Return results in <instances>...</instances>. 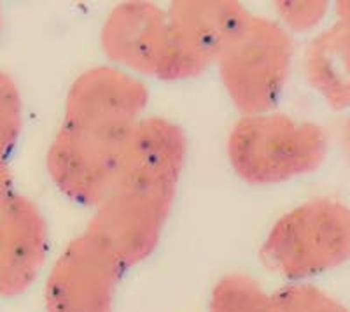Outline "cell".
<instances>
[{
    "instance_id": "cell-1",
    "label": "cell",
    "mask_w": 350,
    "mask_h": 312,
    "mask_svg": "<svg viewBox=\"0 0 350 312\" xmlns=\"http://www.w3.org/2000/svg\"><path fill=\"white\" fill-rule=\"evenodd\" d=\"M148 102V86L116 67L88 68L72 83L46 158L62 195L79 205L102 202Z\"/></svg>"
},
{
    "instance_id": "cell-16",
    "label": "cell",
    "mask_w": 350,
    "mask_h": 312,
    "mask_svg": "<svg viewBox=\"0 0 350 312\" xmlns=\"http://www.w3.org/2000/svg\"><path fill=\"white\" fill-rule=\"evenodd\" d=\"M336 12H338V23L350 32V0H342L336 4Z\"/></svg>"
},
{
    "instance_id": "cell-9",
    "label": "cell",
    "mask_w": 350,
    "mask_h": 312,
    "mask_svg": "<svg viewBox=\"0 0 350 312\" xmlns=\"http://www.w3.org/2000/svg\"><path fill=\"white\" fill-rule=\"evenodd\" d=\"M48 223L36 202L16 195L0 220V296L23 295L48 258Z\"/></svg>"
},
{
    "instance_id": "cell-15",
    "label": "cell",
    "mask_w": 350,
    "mask_h": 312,
    "mask_svg": "<svg viewBox=\"0 0 350 312\" xmlns=\"http://www.w3.org/2000/svg\"><path fill=\"white\" fill-rule=\"evenodd\" d=\"M14 177L8 164H0V220L5 216L8 209L14 200Z\"/></svg>"
},
{
    "instance_id": "cell-12",
    "label": "cell",
    "mask_w": 350,
    "mask_h": 312,
    "mask_svg": "<svg viewBox=\"0 0 350 312\" xmlns=\"http://www.w3.org/2000/svg\"><path fill=\"white\" fill-rule=\"evenodd\" d=\"M267 312H350L345 305L314 285H289L271 293Z\"/></svg>"
},
{
    "instance_id": "cell-11",
    "label": "cell",
    "mask_w": 350,
    "mask_h": 312,
    "mask_svg": "<svg viewBox=\"0 0 350 312\" xmlns=\"http://www.w3.org/2000/svg\"><path fill=\"white\" fill-rule=\"evenodd\" d=\"M268 295L254 277L228 274L217 281L208 302V312H267Z\"/></svg>"
},
{
    "instance_id": "cell-6",
    "label": "cell",
    "mask_w": 350,
    "mask_h": 312,
    "mask_svg": "<svg viewBox=\"0 0 350 312\" xmlns=\"http://www.w3.org/2000/svg\"><path fill=\"white\" fill-rule=\"evenodd\" d=\"M124 272L120 261L84 232L53 263L44 286L46 311L112 312Z\"/></svg>"
},
{
    "instance_id": "cell-3",
    "label": "cell",
    "mask_w": 350,
    "mask_h": 312,
    "mask_svg": "<svg viewBox=\"0 0 350 312\" xmlns=\"http://www.w3.org/2000/svg\"><path fill=\"white\" fill-rule=\"evenodd\" d=\"M327 156V137L319 125L265 112L242 116L228 137V158L251 186H271L317 170Z\"/></svg>"
},
{
    "instance_id": "cell-8",
    "label": "cell",
    "mask_w": 350,
    "mask_h": 312,
    "mask_svg": "<svg viewBox=\"0 0 350 312\" xmlns=\"http://www.w3.org/2000/svg\"><path fill=\"white\" fill-rule=\"evenodd\" d=\"M167 14L177 58V81L202 76L251 18L233 0H177Z\"/></svg>"
},
{
    "instance_id": "cell-14",
    "label": "cell",
    "mask_w": 350,
    "mask_h": 312,
    "mask_svg": "<svg viewBox=\"0 0 350 312\" xmlns=\"http://www.w3.org/2000/svg\"><path fill=\"white\" fill-rule=\"evenodd\" d=\"M280 20L296 32H305L317 27L327 14L329 2L326 0H282L275 2Z\"/></svg>"
},
{
    "instance_id": "cell-17",
    "label": "cell",
    "mask_w": 350,
    "mask_h": 312,
    "mask_svg": "<svg viewBox=\"0 0 350 312\" xmlns=\"http://www.w3.org/2000/svg\"><path fill=\"white\" fill-rule=\"evenodd\" d=\"M343 148H345L347 155L350 158V120L347 121L345 129H343Z\"/></svg>"
},
{
    "instance_id": "cell-18",
    "label": "cell",
    "mask_w": 350,
    "mask_h": 312,
    "mask_svg": "<svg viewBox=\"0 0 350 312\" xmlns=\"http://www.w3.org/2000/svg\"><path fill=\"white\" fill-rule=\"evenodd\" d=\"M0 32H2V16H0Z\"/></svg>"
},
{
    "instance_id": "cell-10",
    "label": "cell",
    "mask_w": 350,
    "mask_h": 312,
    "mask_svg": "<svg viewBox=\"0 0 350 312\" xmlns=\"http://www.w3.org/2000/svg\"><path fill=\"white\" fill-rule=\"evenodd\" d=\"M305 73L331 109L350 107V32L342 23L312 40L305 55Z\"/></svg>"
},
{
    "instance_id": "cell-7",
    "label": "cell",
    "mask_w": 350,
    "mask_h": 312,
    "mask_svg": "<svg viewBox=\"0 0 350 312\" xmlns=\"http://www.w3.org/2000/svg\"><path fill=\"white\" fill-rule=\"evenodd\" d=\"M100 42L109 60L121 67L161 81H177L168 14L152 2L116 5L105 20Z\"/></svg>"
},
{
    "instance_id": "cell-4",
    "label": "cell",
    "mask_w": 350,
    "mask_h": 312,
    "mask_svg": "<svg viewBox=\"0 0 350 312\" xmlns=\"http://www.w3.org/2000/svg\"><path fill=\"white\" fill-rule=\"evenodd\" d=\"M259 260L293 281L342 267L350 260V209L334 198H314L286 212L261 244Z\"/></svg>"
},
{
    "instance_id": "cell-2",
    "label": "cell",
    "mask_w": 350,
    "mask_h": 312,
    "mask_svg": "<svg viewBox=\"0 0 350 312\" xmlns=\"http://www.w3.org/2000/svg\"><path fill=\"white\" fill-rule=\"evenodd\" d=\"M187 156L183 129L159 116L142 118L111 188L96 205L86 233L124 270L148 260L174 207Z\"/></svg>"
},
{
    "instance_id": "cell-13",
    "label": "cell",
    "mask_w": 350,
    "mask_h": 312,
    "mask_svg": "<svg viewBox=\"0 0 350 312\" xmlns=\"http://www.w3.org/2000/svg\"><path fill=\"white\" fill-rule=\"evenodd\" d=\"M23 129V102L20 90L9 74L0 70V164H5L16 148Z\"/></svg>"
},
{
    "instance_id": "cell-5",
    "label": "cell",
    "mask_w": 350,
    "mask_h": 312,
    "mask_svg": "<svg viewBox=\"0 0 350 312\" xmlns=\"http://www.w3.org/2000/svg\"><path fill=\"white\" fill-rule=\"evenodd\" d=\"M293 39L270 18L251 16L217 58L219 77L243 116L265 114L279 102L293 62Z\"/></svg>"
}]
</instances>
